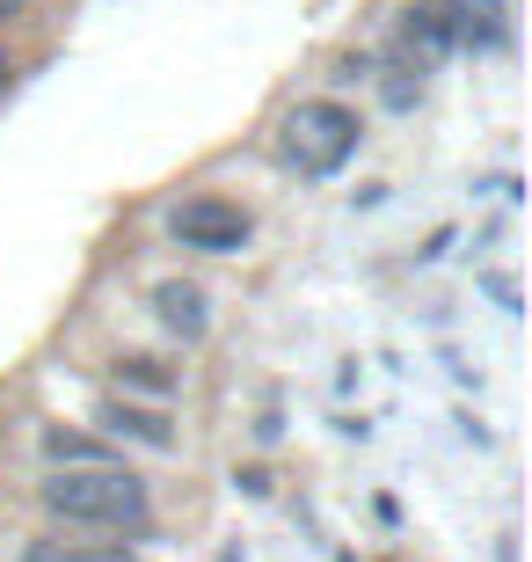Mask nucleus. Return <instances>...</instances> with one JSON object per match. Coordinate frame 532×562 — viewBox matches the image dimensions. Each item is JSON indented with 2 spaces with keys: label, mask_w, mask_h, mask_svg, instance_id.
I'll return each mask as SVG.
<instances>
[{
  "label": "nucleus",
  "mask_w": 532,
  "mask_h": 562,
  "mask_svg": "<svg viewBox=\"0 0 532 562\" xmlns=\"http://www.w3.org/2000/svg\"><path fill=\"white\" fill-rule=\"evenodd\" d=\"M44 512L66 526H110V533H146L154 526V504H146V482L117 460H81V468H52V482L37 490Z\"/></svg>",
  "instance_id": "obj_1"
},
{
  "label": "nucleus",
  "mask_w": 532,
  "mask_h": 562,
  "mask_svg": "<svg viewBox=\"0 0 532 562\" xmlns=\"http://www.w3.org/2000/svg\"><path fill=\"white\" fill-rule=\"evenodd\" d=\"M278 146H285V161L299 168V176H336V168L358 154V110L328 103V95H314V103H292L285 125H278Z\"/></svg>",
  "instance_id": "obj_2"
},
{
  "label": "nucleus",
  "mask_w": 532,
  "mask_h": 562,
  "mask_svg": "<svg viewBox=\"0 0 532 562\" xmlns=\"http://www.w3.org/2000/svg\"><path fill=\"white\" fill-rule=\"evenodd\" d=\"M168 234L197 256H234L248 241V212L226 205V198H183V205L168 212Z\"/></svg>",
  "instance_id": "obj_3"
},
{
  "label": "nucleus",
  "mask_w": 532,
  "mask_h": 562,
  "mask_svg": "<svg viewBox=\"0 0 532 562\" xmlns=\"http://www.w3.org/2000/svg\"><path fill=\"white\" fill-rule=\"evenodd\" d=\"M154 314H161V329L183 336V344H197V336L212 329V307L190 278H161V285H154Z\"/></svg>",
  "instance_id": "obj_4"
},
{
  "label": "nucleus",
  "mask_w": 532,
  "mask_h": 562,
  "mask_svg": "<svg viewBox=\"0 0 532 562\" xmlns=\"http://www.w3.org/2000/svg\"><path fill=\"white\" fill-rule=\"evenodd\" d=\"M401 52L416 66H438L452 52V22H445V0H416L409 15H401Z\"/></svg>",
  "instance_id": "obj_5"
},
{
  "label": "nucleus",
  "mask_w": 532,
  "mask_h": 562,
  "mask_svg": "<svg viewBox=\"0 0 532 562\" xmlns=\"http://www.w3.org/2000/svg\"><path fill=\"white\" fill-rule=\"evenodd\" d=\"M503 8L511 0H445V22H452V44H503Z\"/></svg>",
  "instance_id": "obj_6"
},
{
  "label": "nucleus",
  "mask_w": 532,
  "mask_h": 562,
  "mask_svg": "<svg viewBox=\"0 0 532 562\" xmlns=\"http://www.w3.org/2000/svg\"><path fill=\"white\" fill-rule=\"evenodd\" d=\"M103 424L117 438H139V446H154V453H168L176 446V431H168L161 409H132V402H103Z\"/></svg>",
  "instance_id": "obj_7"
},
{
  "label": "nucleus",
  "mask_w": 532,
  "mask_h": 562,
  "mask_svg": "<svg viewBox=\"0 0 532 562\" xmlns=\"http://www.w3.org/2000/svg\"><path fill=\"white\" fill-rule=\"evenodd\" d=\"M22 562H139L132 548H103V541H30Z\"/></svg>",
  "instance_id": "obj_8"
},
{
  "label": "nucleus",
  "mask_w": 532,
  "mask_h": 562,
  "mask_svg": "<svg viewBox=\"0 0 532 562\" xmlns=\"http://www.w3.org/2000/svg\"><path fill=\"white\" fill-rule=\"evenodd\" d=\"M44 460H52V468H81V460H110V453H103V438L52 424V431H44Z\"/></svg>",
  "instance_id": "obj_9"
},
{
  "label": "nucleus",
  "mask_w": 532,
  "mask_h": 562,
  "mask_svg": "<svg viewBox=\"0 0 532 562\" xmlns=\"http://www.w3.org/2000/svg\"><path fill=\"white\" fill-rule=\"evenodd\" d=\"M117 380H132L146 395H168V387H176V373H168L161 358H117Z\"/></svg>",
  "instance_id": "obj_10"
},
{
  "label": "nucleus",
  "mask_w": 532,
  "mask_h": 562,
  "mask_svg": "<svg viewBox=\"0 0 532 562\" xmlns=\"http://www.w3.org/2000/svg\"><path fill=\"white\" fill-rule=\"evenodd\" d=\"M22 8H30V0H0V22H15Z\"/></svg>",
  "instance_id": "obj_11"
},
{
  "label": "nucleus",
  "mask_w": 532,
  "mask_h": 562,
  "mask_svg": "<svg viewBox=\"0 0 532 562\" xmlns=\"http://www.w3.org/2000/svg\"><path fill=\"white\" fill-rule=\"evenodd\" d=\"M0 88H8V52H0Z\"/></svg>",
  "instance_id": "obj_12"
}]
</instances>
